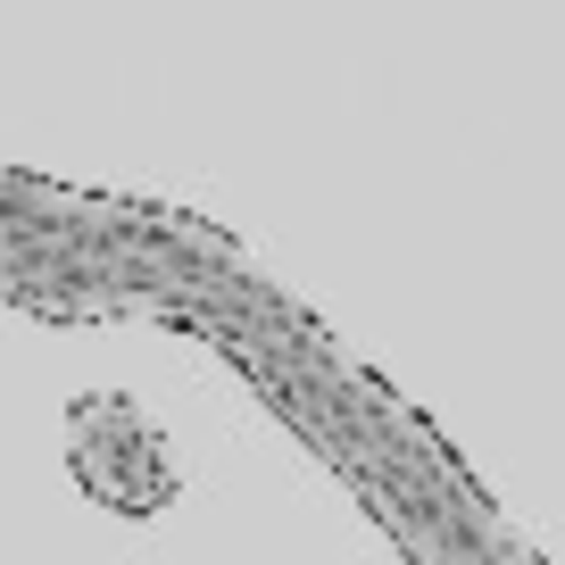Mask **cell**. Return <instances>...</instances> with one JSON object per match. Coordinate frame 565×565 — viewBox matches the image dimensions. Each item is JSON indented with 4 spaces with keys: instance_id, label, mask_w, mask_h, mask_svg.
Segmentation results:
<instances>
[{
    "instance_id": "obj_1",
    "label": "cell",
    "mask_w": 565,
    "mask_h": 565,
    "mask_svg": "<svg viewBox=\"0 0 565 565\" xmlns=\"http://www.w3.org/2000/svg\"><path fill=\"white\" fill-rule=\"evenodd\" d=\"M67 475L92 508L125 515V524H150L183 499V466L167 449L159 416L134 399V391H84L67 399Z\"/></svg>"
}]
</instances>
